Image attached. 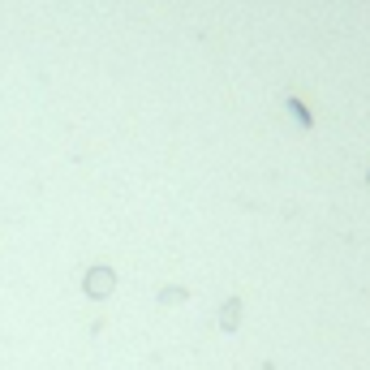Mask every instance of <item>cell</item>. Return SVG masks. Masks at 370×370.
I'll use <instances>...</instances> for the list:
<instances>
[{
  "label": "cell",
  "mask_w": 370,
  "mask_h": 370,
  "mask_svg": "<svg viewBox=\"0 0 370 370\" xmlns=\"http://www.w3.org/2000/svg\"><path fill=\"white\" fill-rule=\"evenodd\" d=\"M82 289H86L91 297H108V293L117 289V272H112V267H91L86 280H82Z\"/></svg>",
  "instance_id": "1"
},
{
  "label": "cell",
  "mask_w": 370,
  "mask_h": 370,
  "mask_svg": "<svg viewBox=\"0 0 370 370\" xmlns=\"http://www.w3.org/2000/svg\"><path fill=\"white\" fill-rule=\"evenodd\" d=\"M366 181H370V173H366Z\"/></svg>",
  "instance_id": "4"
},
{
  "label": "cell",
  "mask_w": 370,
  "mask_h": 370,
  "mask_svg": "<svg viewBox=\"0 0 370 370\" xmlns=\"http://www.w3.org/2000/svg\"><path fill=\"white\" fill-rule=\"evenodd\" d=\"M284 103H289V112H293V121H297L301 129H310V125H314V117H310V108H306V103H301L297 95H289Z\"/></svg>",
  "instance_id": "2"
},
{
  "label": "cell",
  "mask_w": 370,
  "mask_h": 370,
  "mask_svg": "<svg viewBox=\"0 0 370 370\" xmlns=\"http://www.w3.org/2000/svg\"><path fill=\"white\" fill-rule=\"evenodd\" d=\"M237 323H241V306H237V301H229V306H224V314H220V328H237Z\"/></svg>",
  "instance_id": "3"
}]
</instances>
